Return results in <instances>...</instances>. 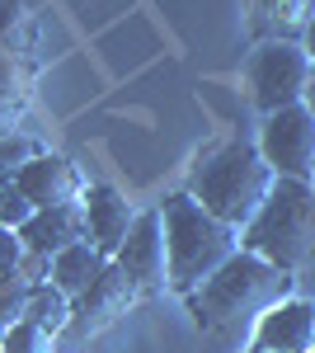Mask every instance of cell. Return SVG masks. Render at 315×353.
<instances>
[{
	"instance_id": "obj_1",
	"label": "cell",
	"mask_w": 315,
	"mask_h": 353,
	"mask_svg": "<svg viewBox=\"0 0 315 353\" xmlns=\"http://www.w3.org/2000/svg\"><path fill=\"white\" fill-rule=\"evenodd\" d=\"M296 297V273L268 264L259 254L240 250L231 254L221 269L212 273L207 283H198L184 297L193 325L207 330V334H226V330H240L250 321H259L268 306Z\"/></svg>"
},
{
	"instance_id": "obj_2",
	"label": "cell",
	"mask_w": 315,
	"mask_h": 353,
	"mask_svg": "<svg viewBox=\"0 0 315 353\" xmlns=\"http://www.w3.org/2000/svg\"><path fill=\"white\" fill-rule=\"evenodd\" d=\"M273 184H278L273 165L263 161L259 146H250V141H226V146L207 151L193 165V174H188V193L207 208L212 217H221L236 231H245L259 217V208L273 193Z\"/></svg>"
},
{
	"instance_id": "obj_3",
	"label": "cell",
	"mask_w": 315,
	"mask_h": 353,
	"mask_svg": "<svg viewBox=\"0 0 315 353\" xmlns=\"http://www.w3.org/2000/svg\"><path fill=\"white\" fill-rule=\"evenodd\" d=\"M165 217V250H170V288L188 297L198 283H207L231 254H240V231L226 226L221 217H212L193 193H170L160 203Z\"/></svg>"
},
{
	"instance_id": "obj_4",
	"label": "cell",
	"mask_w": 315,
	"mask_h": 353,
	"mask_svg": "<svg viewBox=\"0 0 315 353\" xmlns=\"http://www.w3.org/2000/svg\"><path fill=\"white\" fill-rule=\"evenodd\" d=\"M240 245L287 273L315 264V184L311 179H278L263 198L259 217L240 231Z\"/></svg>"
},
{
	"instance_id": "obj_5",
	"label": "cell",
	"mask_w": 315,
	"mask_h": 353,
	"mask_svg": "<svg viewBox=\"0 0 315 353\" xmlns=\"http://www.w3.org/2000/svg\"><path fill=\"white\" fill-rule=\"evenodd\" d=\"M315 76V61L306 57L301 43H259L245 61V85L259 113H278L306 99V85Z\"/></svg>"
},
{
	"instance_id": "obj_6",
	"label": "cell",
	"mask_w": 315,
	"mask_h": 353,
	"mask_svg": "<svg viewBox=\"0 0 315 353\" xmlns=\"http://www.w3.org/2000/svg\"><path fill=\"white\" fill-rule=\"evenodd\" d=\"M259 156L273 165L278 179H311L315 174V113L306 104L263 113Z\"/></svg>"
},
{
	"instance_id": "obj_7",
	"label": "cell",
	"mask_w": 315,
	"mask_h": 353,
	"mask_svg": "<svg viewBox=\"0 0 315 353\" xmlns=\"http://www.w3.org/2000/svg\"><path fill=\"white\" fill-rule=\"evenodd\" d=\"M113 264L136 283V292H160V288H170V250H165V217H160V208L136 212L123 250L113 254Z\"/></svg>"
},
{
	"instance_id": "obj_8",
	"label": "cell",
	"mask_w": 315,
	"mask_h": 353,
	"mask_svg": "<svg viewBox=\"0 0 315 353\" xmlns=\"http://www.w3.org/2000/svg\"><path fill=\"white\" fill-rule=\"evenodd\" d=\"M136 297H141V292H136V283H132L128 273L108 259L104 273H99V278H94V283L71 301V325H66V330H71L76 339H90V334L108 330L118 316H128Z\"/></svg>"
},
{
	"instance_id": "obj_9",
	"label": "cell",
	"mask_w": 315,
	"mask_h": 353,
	"mask_svg": "<svg viewBox=\"0 0 315 353\" xmlns=\"http://www.w3.org/2000/svg\"><path fill=\"white\" fill-rule=\"evenodd\" d=\"M311 349H315V301L287 297L254 321L250 353H311Z\"/></svg>"
},
{
	"instance_id": "obj_10",
	"label": "cell",
	"mask_w": 315,
	"mask_h": 353,
	"mask_svg": "<svg viewBox=\"0 0 315 353\" xmlns=\"http://www.w3.org/2000/svg\"><path fill=\"white\" fill-rule=\"evenodd\" d=\"M14 189L24 193L33 208H71V203L85 198L90 184H85V174H80L66 156L43 151V156H33V161L14 174Z\"/></svg>"
},
{
	"instance_id": "obj_11",
	"label": "cell",
	"mask_w": 315,
	"mask_h": 353,
	"mask_svg": "<svg viewBox=\"0 0 315 353\" xmlns=\"http://www.w3.org/2000/svg\"><path fill=\"white\" fill-rule=\"evenodd\" d=\"M80 208H85V236H90V245L104 259H113L123 250V241H128L132 221H136L128 193L113 189V184H90L85 198H80Z\"/></svg>"
},
{
	"instance_id": "obj_12",
	"label": "cell",
	"mask_w": 315,
	"mask_h": 353,
	"mask_svg": "<svg viewBox=\"0 0 315 353\" xmlns=\"http://www.w3.org/2000/svg\"><path fill=\"white\" fill-rule=\"evenodd\" d=\"M19 241H24V250L48 254V259L61 254L66 245L90 241V236H85V208H80V203H71V208H38V212L19 226Z\"/></svg>"
},
{
	"instance_id": "obj_13",
	"label": "cell",
	"mask_w": 315,
	"mask_h": 353,
	"mask_svg": "<svg viewBox=\"0 0 315 353\" xmlns=\"http://www.w3.org/2000/svg\"><path fill=\"white\" fill-rule=\"evenodd\" d=\"M104 264H108V259H104V254H99L90 241H76V245H66L61 254H52V283H57V288H61L71 301H76L80 292H85V288H90L99 273H104Z\"/></svg>"
},
{
	"instance_id": "obj_14",
	"label": "cell",
	"mask_w": 315,
	"mask_h": 353,
	"mask_svg": "<svg viewBox=\"0 0 315 353\" xmlns=\"http://www.w3.org/2000/svg\"><path fill=\"white\" fill-rule=\"evenodd\" d=\"M254 28L273 33V43H296L292 33H306L315 14V0H250Z\"/></svg>"
},
{
	"instance_id": "obj_15",
	"label": "cell",
	"mask_w": 315,
	"mask_h": 353,
	"mask_svg": "<svg viewBox=\"0 0 315 353\" xmlns=\"http://www.w3.org/2000/svg\"><path fill=\"white\" fill-rule=\"evenodd\" d=\"M24 321L38 325V330H48V334H61V330L71 325V297H66L57 283H43V288H33V297H28Z\"/></svg>"
},
{
	"instance_id": "obj_16",
	"label": "cell",
	"mask_w": 315,
	"mask_h": 353,
	"mask_svg": "<svg viewBox=\"0 0 315 353\" xmlns=\"http://www.w3.org/2000/svg\"><path fill=\"white\" fill-rule=\"evenodd\" d=\"M33 43H38V33H33V19L24 14V5L19 0H0V52L28 61Z\"/></svg>"
},
{
	"instance_id": "obj_17",
	"label": "cell",
	"mask_w": 315,
	"mask_h": 353,
	"mask_svg": "<svg viewBox=\"0 0 315 353\" xmlns=\"http://www.w3.org/2000/svg\"><path fill=\"white\" fill-rule=\"evenodd\" d=\"M28 90H33V71H28V61L0 52V109L19 113L28 104Z\"/></svg>"
},
{
	"instance_id": "obj_18",
	"label": "cell",
	"mask_w": 315,
	"mask_h": 353,
	"mask_svg": "<svg viewBox=\"0 0 315 353\" xmlns=\"http://www.w3.org/2000/svg\"><path fill=\"white\" fill-rule=\"evenodd\" d=\"M33 297V288H28L19 273H0V325H19L24 321V306Z\"/></svg>"
},
{
	"instance_id": "obj_19",
	"label": "cell",
	"mask_w": 315,
	"mask_h": 353,
	"mask_svg": "<svg viewBox=\"0 0 315 353\" xmlns=\"http://www.w3.org/2000/svg\"><path fill=\"white\" fill-rule=\"evenodd\" d=\"M52 339H57V334H48V330H38V325H28V321H19V325L5 330L0 353H57Z\"/></svg>"
},
{
	"instance_id": "obj_20",
	"label": "cell",
	"mask_w": 315,
	"mask_h": 353,
	"mask_svg": "<svg viewBox=\"0 0 315 353\" xmlns=\"http://www.w3.org/2000/svg\"><path fill=\"white\" fill-rule=\"evenodd\" d=\"M33 156H43L38 151V141H28V137H0V184H14V174L24 170Z\"/></svg>"
},
{
	"instance_id": "obj_21",
	"label": "cell",
	"mask_w": 315,
	"mask_h": 353,
	"mask_svg": "<svg viewBox=\"0 0 315 353\" xmlns=\"http://www.w3.org/2000/svg\"><path fill=\"white\" fill-rule=\"evenodd\" d=\"M33 212H38V208H33V203H28V198L14 189V184H0V226L19 231V226H24Z\"/></svg>"
},
{
	"instance_id": "obj_22",
	"label": "cell",
	"mask_w": 315,
	"mask_h": 353,
	"mask_svg": "<svg viewBox=\"0 0 315 353\" xmlns=\"http://www.w3.org/2000/svg\"><path fill=\"white\" fill-rule=\"evenodd\" d=\"M19 278H24L28 288H43V283H52V259L48 254H33V250H24V259H19Z\"/></svg>"
},
{
	"instance_id": "obj_23",
	"label": "cell",
	"mask_w": 315,
	"mask_h": 353,
	"mask_svg": "<svg viewBox=\"0 0 315 353\" xmlns=\"http://www.w3.org/2000/svg\"><path fill=\"white\" fill-rule=\"evenodd\" d=\"M19 259H24V241H19V231L0 226V273H14V269H19Z\"/></svg>"
},
{
	"instance_id": "obj_24",
	"label": "cell",
	"mask_w": 315,
	"mask_h": 353,
	"mask_svg": "<svg viewBox=\"0 0 315 353\" xmlns=\"http://www.w3.org/2000/svg\"><path fill=\"white\" fill-rule=\"evenodd\" d=\"M301 48H306V57L315 61V14H311V24H306V33H301Z\"/></svg>"
},
{
	"instance_id": "obj_25",
	"label": "cell",
	"mask_w": 315,
	"mask_h": 353,
	"mask_svg": "<svg viewBox=\"0 0 315 353\" xmlns=\"http://www.w3.org/2000/svg\"><path fill=\"white\" fill-rule=\"evenodd\" d=\"M0 137H14V113L0 109Z\"/></svg>"
},
{
	"instance_id": "obj_26",
	"label": "cell",
	"mask_w": 315,
	"mask_h": 353,
	"mask_svg": "<svg viewBox=\"0 0 315 353\" xmlns=\"http://www.w3.org/2000/svg\"><path fill=\"white\" fill-rule=\"evenodd\" d=\"M301 104H306V109L315 113V76H311V85H306V99H301Z\"/></svg>"
},
{
	"instance_id": "obj_27",
	"label": "cell",
	"mask_w": 315,
	"mask_h": 353,
	"mask_svg": "<svg viewBox=\"0 0 315 353\" xmlns=\"http://www.w3.org/2000/svg\"><path fill=\"white\" fill-rule=\"evenodd\" d=\"M0 339H5V325H0Z\"/></svg>"
},
{
	"instance_id": "obj_28",
	"label": "cell",
	"mask_w": 315,
	"mask_h": 353,
	"mask_svg": "<svg viewBox=\"0 0 315 353\" xmlns=\"http://www.w3.org/2000/svg\"><path fill=\"white\" fill-rule=\"evenodd\" d=\"M311 184H315V174H311Z\"/></svg>"
},
{
	"instance_id": "obj_29",
	"label": "cell",
	"mask_w": 315,
	"mask_h": 353,
	"mask_svg": "<svg viewBox=\"0 0 315 353\" xmlns=\"http://www.w3.org/2000/svg\"><path fill=\"white\" fill-rule=\"evenodd\" d=\"M311 353H315V349H311Z\"/></svg>"
}]
</instances>
